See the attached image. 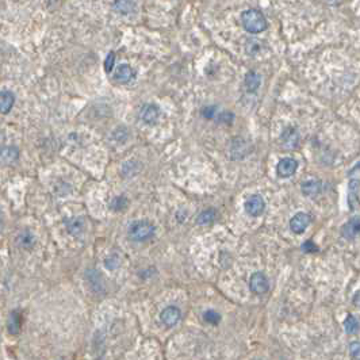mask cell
Returning a JSON list of instances; mask_svg holds the SVG:
<instances>
[{"mask_svg":"<svg viewBox=\"0 0 360 360\" xmlns=\"http://www.w3.org/2000/svg\"><path fill=\"white\" fill-rule=\"evenodd\" d=\"M301 248H302V250L305 252V253H315V252H318V247L314 244L312 240L305 241Z\"/></svg>","mask_w":360,"mask_h":360,"instance_id":"cell-29","label":"cell"},{"mask_svg":"<svg viewBox=\"0 0 360 360\" xmlns=\"http://www.w3.org/2000/svg\"><path fill=\"white\" fill-rule=\"evenodd\" d=\"M156 232V227L152 222L146 221V220H138V221H134L130 226H129V236L130 238H133L134 241H138V243H144L151 240L155 236Z\"/></svg>","mask_w":360,"mask_h":360,"instance_id":"cell-2","label":"cell"},{"mask_svg":"<svg viewBox=\"0 0 360 360\" xmlns=\"http://www.w3.org/2000/svg\"><path fill=\"white\" fill-rule=\"evenodd\" d=\"M8 332L11 335H18L19 331H21V326H22V314L19 313L18 310H14L11 314H10V318H8Z\"/></svg>","mask_w":360,"mask_h":360,"instance_id":"cell-16","label":"cell"},{"mask_svg":"<svg viewBox=\"0 0 360 360\" xmlns=\"http://www.w3.org/2000/svg\"><path fill=\"white\" fill-rule=\"evenodd\" d=\"M114 64H115V53L110 52L105 60V70L107 73H110L114 69Z\"/></svg>","mask_w":360,"mask_h":360,"instance_id":"cell-26","label":"cell"},{"mask_svg":"<svg viewBox=\"0 0 360 360\" xmlns=\"http://www.w3.org/2000/svg\"><path fill=\"white\" fill-rule=\"evenodd\" d=\"M244 209L245 211H247L249 215H252V217H259V215H262L263 213H264V210H266V202H264V199H263L262 195L253 194V195H250V197L245 201Z\"/></svg>","mask_w":360,"mask_h":360,"instance_id":"cell-3","label":"cell"},{"mask_svg":"<svg viewBox=\"0 0 360 360\" xmlns=\"http://www.w3.org/2000/svg\"><path fill=\"white\" fill-rule=\"evenodd\" d=\"M349 355L354 359H360V341H354L349 344Z\"/></svg>","mask_w":360,"mask_h":360,"instance_id":"cell-30","label":"cell"},{"mask_svg":"<svg viewBox=\"0 0 360 360\" xmlns=\"http://www.w3.org/2000/svg\"><path fill=\"white\" fill-rule=\"evenodd\" d=\"M17 241H18V244L21 245L22 248L29 249V248H31V247L34 245L35 237H34V234L30 232V230H23V232H21L19 234H18Z\"/></svg>","mask_w":360,"mask_h":360,"instance_id":"cell-18","label":"cell"},{"mask_svg":"<svg viewBox=\"0 0 360 360\" xmlns=\"http://www.w3.org/2000/svg\"><path fill=\"white\" fill-rule=\"evenodd\" d=\"M352 303H354L355 306L360 308V290H358L356 292H355L354 299H352Z\"/></svg>","mask_w":360,"mask_h":360,"instance_id":"cell-32","label":"cell"},{"mask_svg":"<svg viewBox=\"0 0 360 360\" xmlns=\"http://www.w3.org/2000/svg\"><path fill=\"white\" fill-rule=\"evenodd\" d=\"M160 318H161V322L164 325L168 326V328H172L175 326L181 318V312H180L179 308L176 306H168L165 308L160 314Z\"/></svg>","mask_w":360,"mask_h":360,"instance_id":"cell-9","label":"cell"},{"mask_svg":"<svg viewBox=\"0 0 360 360\" xmlns=\"http://www.w3.org/2000/svg\"><path fill=\"white\" fill-rule=\"evenodd\" d=\"M203 318L206 322H209L211 325H217L221 321V314L217 313L215 310H206L203 313Z\"/></svg>","mask_w":360,"mask_h":360,"instance_id":"cell-23","label":"cell"},{"mask_svg":"<svg viewBox=\"0 0 360 360\" xmlns=\"http://www.w3.org/2000/svg\"><path fill=\"white\" fill-rule=\"evenodd\" d=\"M67 226L70 234H80L84 230V221L83 218H73V220L67 221Z\"/></svg>","mask_w":360,"mask_h":360,"instance_id":"cell-22","label":"cell"},{"mask_svg":"<svg viewBox=\"0 0 360 360\" xmlns=\"http://www.w3.org/2000/svg\"><path fill=\"white\" fill-rule=\"evenodd\" d=\"M128 206V201L125 197H116L112 199L111 202V207L115 210V211H119V210H123Z\"/></svg>","mask_w":360,"mask_h":360,"instance_id":"cell-24","label":"cell"},{"mask_svg":"<svg viewBox=\"0 0 360 360\" xmlns=\"http://www.w3.org/2000/svg\"><path fill=\"white\" fill-rule=\"evenodd\" d=\"M360 188V180L356 179V178H351L348 184V204L351 210H356L358 206H359V198H358V192H359Z\"/></svg>","mask_w":360,"mask_h":360,"instance_id":"cell-10","label":"cell"},{"mask_svg":"<svg viewBox=\"0 0 360 360\" xmlns=\"http://www.w3.org/2000/svg\"><path fill=\"white\" fill-rule=\"evenodd\" d=\"M282 141L286 149H294L299 142V135L294 128H287L282 134Z\"/></svg>","mask_w":360,"mask_h":360,"instance_id":"cell-12","label":"cell"},{"mask_svg":"<svg viewBox=\"0 0 360 360\" xmlns=\"http://www.w3.org/2000/svg\"><path fill=\"white\" fill-rule=\"evenodd\" d=\"M241 23L244 26V29L250 34L263 33L268 27L267 21H266L264 15L259 10H255V8H249V10L243 12Z\"/></svg>","mask_w":360,"mask_h":360,"instance_id":"cell-1","label":"cell"},{"mask_svg":"<svg viewBox=\"0 0 360 360\" xmlns=\"http://www.w3.org/2000/svg\"><path fill=\"white\" fill-rule=\"evenodd\" d=\"M135 7V0H115L114 8L121 14H130Z\"/></svg>","mask_w":360,"mask_h":360,"instance_id":"cell-19","label":"cell"},{"mask_svg":"<svg viewBox=\"0 0 360 360\" xmlns=\"http://www.w3.org/2000/svg\"><path fill=\"white\" fill-rule=\"evenodd\" d=\"M344 329H345V333L349 335V336L356 335L360 329V324L358 318L355 315H352V314H348L345 321H344Z\"/></svg>","mask_w":360,"mask_h":360,"instance_id":"cell-17","label":"cell"},{"mask_svg":"<svg viewBox=\"0 0 360 360\" xmlns=\"http://www.w3.org/2000/svg\"><path fill=\"white\" fill-rule=\"evenodd\" d=\"M106 268H109V270H115L118 267V264H119V260L116 259V256H110V257H107L106 259Z\"/></svg>","mask_w":360,"mask_h":360,"instance_id":"cell-31","label":"cell"},{"mask_svg":"<svg viewBox=\"0 0 360 360\" xmlns=\"http://www.w3.org/2000/svg\"><path fill=\"white\" fill-rule=\"evenodd\" d=\"M244 84L245 88L248 90V92H255V91L259 90L260 84H262V76L259 75V73H256V72H253V70H250V72H248L247 76H245Z\"/></svg>","mask_w":360,"mask_h":360,"instance_id":"cell-15","label":"cell"},{"mask_svg":"<svg viewBox=\"0 0 360 360\" xmlns=\"http://www.w3.org/2000/svg\"><path fill=\"white\" fill-rule=\"evenodd\" d=\"M15 103V95L11 91H1L0 93V111L3 114H8L11 111L12 106Z\"/></svg>","mask_w":360,"mask_h":360,"instance_id":"cell-14","label":"cell"},{"mask_svg":"<svg viewBox=\"0 0 360 360\" xmlns=\"http://www.w3.org/2000/svg\"><path fill=\"white\" fill-rule=\"evenodd\" d=\"M134 69L128 64H122L119 65L115 70V75H114V79H115L118 83H122V84H126L130 80H133L134 77Z\"/></svg>","mask_w":360,"mask_h":360,"instance_id":"cell-11","label":"cell"},{"mask_svg":"<svg viewBox=\"0 0 360 360\" xmlns=\"http://www.w3.org/2000/svg\"><path fill=\"white\" fill-rule=\"evenodd\" d=\"M326 1H329V3H335L336 0H326Z\"/></svg>","mask_w":360,"mask_h":360,"instance_id":"cell-33","label":"cell"},{"mask_svg":"<svg viewBox=\"0 0 360 360\" xmlns=\"http://www.w3.org/2000/svg\"><path fill=\"white\" fill-rule=\"evenodd\" d=\"M218 107L217 106H207V107H204L203 110H202V115L203 118L206 119H215L217 115H218Z\"/></svg>","mask_w":360,"mask_h":360,"instance_id":"cell-25","label":"cell"},{"mask_svg":"<svg viewBox=\"0 0 360 360\" xmlns=\"http://www.w3.org/2000/svg\"><path fill=\"white\" fill-rule=\"evenodd\" d=\"M160 114H161V111L158 109V106L148 103V105L142 106V109L139 111V118L146 125H156L158 118H160Z\"/></svg>","mask_w":360,"mask_h":360,"instance_id":"cell-6","label":"cell"},{"mask_svg":"<svg viewBox=\"0 0 360 360\" xmlns=\"http://www.w3.org/2000/svg\"><path fill=\"white\" fill-rule=\"evenodd\" d=\"M312 222V217L308 213H296L290 220V229L296 234L303 233Z\"/></svg>","mask_w":360,"mask_h":360,"instance_id":"cell-8","label":"cell"},{"mask_svg":"<svg viewBox=\"0 0 360 360\" xmlns=\"http://www.w3.org/2000/svg\"><path fill=\"white\" fill-rule=\"evenodd\" d=\"M298 169V161L292 157L282 158L276 165V174L279 178H290L295 174Z\"/></svg>","mask_w":360,"mask_h":360,"instance_id":"cell-5","label":"cell"},{"mask_svg":"<svg viewBox=\"0 0 360 360\" xmlns=\"http://www.w3.org/2000/svg\"><path fill=\"white\" fill-rule=\"evenodd\" d=\"M215 218H217V211L214 209L203 210L201 214L198 215L197 224L198 225H209V224L215 221Z\"/></svg>","mask_w":360,"mask_h":360,"instance_id":"cell-20","label":"cell"},{"mask_svg":"<svg viewBox=\"0 0 360 360\" xmlns=\"http://www.w3.org/2000/svg\"><path fill=\"white\" fill-rule=\"evenodd\" d=\"M215 119L221 123H232L233 119H234V115L230 111H224V112H218V115H217Z\"/></svg>","mask_w":360,"mask_h":360,"instance_id":"cell-28","label":"cell"},{"mask_svg":"<svg viewBox=\"0 0 360 360\" xmlns=\"http://www.w3.org/2000/svg\"><path fill=\"white\" fill-rule=\"evenodd\" d=\"M137 161H134V160H132V161H128V163H125L122 165V174L125 175V176H133V175H135L137 172L135 171H133L134 169V165H137Z\"/></svg>","mask_w":360,"mask_h":360,"instance_id":"cell-27","label":"cell"},{"mask_svg":"<svg viewBox=\"0 0 360 360\" xmlns=\"http://www.w3.org/2000/svg\"><path fill=\"white\" fill-rule=\"evenodd\" d=\"M19 156V151H18L15 146H10V148H4L1 152V160L4 164H11Z\"/></svg>","mask_w":360,"mask_h":360,"instance_id":"cell-21","label":"cell"},{"mask_svg":"<svg viewBox=\"0 0 360 360\" xmlns=\"http://www.w3.org/2000/svg\"><path fill=\"white\" fill-rule=\"evenodd\" d=\"M302 194L306 197H317L319 192L322 191V183L319 180H308V181H303L302 186Z\"/></svg>","mask_w":360,"mask_h":360,"instance_id":"cell-13","label":"cell"},{"mask_svg":"<svg viewBox=\"0 0 360 360\" xmlns=\"http://www.w3.org/2000/svg\"><path fill=\"white\" fill-rule=\"evenodd\" d=\"M249 289L257 295L266 294L270 289V282L264 272H255L250 275Z\"/></svg>","mask_w":360,"mask_h":360,"instance_id":"cell-4","label":"cell"},{"mask_svg":"<svg viewBox=\"0 0 360 360\" xmlns=\"http://www.w3.org/2000/svg\"><path fill=\"white\" fill-rule=\"evenodd\" d=\"M340 233L345 240H355L360 234V217H354L344 224Z\"/></svg>","mask_w":360,"mask_h":360,"instance_id":"cell-7","label":"cell"}]
</instances>
